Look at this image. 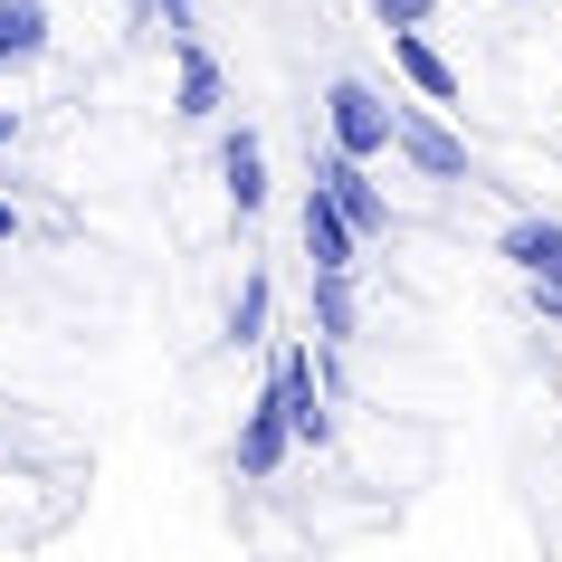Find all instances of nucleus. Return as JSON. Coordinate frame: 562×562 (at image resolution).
<instances>
[{
	"label": "nucleus",
	"mask_w": 562,
	"mask_h": 562,
	"mask_svg": "<svg viewBox=\"0 0 562 562\" xmlns=\"http://www.w3.org/2000/svg\"><path fill=\"white\" fill-rule=\"evenodd\" d=\"M258 382L286 401L305 458H334V448H344V401H334L325 372H315V334H296V344H267V372H258Z\"/></svg>",
	"instance_id": "f257e3e1"
},
{
	"label": "nucleus",
	"mask_w": 562,
	"mask_h": 562,
	"mask_svg": "<svg viewBox=\"0 0 562 562\" xmlns=\"http://www.w3.org/2000/svg\"><path fill=\"white\" fill-rule=\"evenodd\" d=\"M296 458H305V448H296V419H286V401L258 382L248 401H238V429H229V476H238V486H277Z\"/></svg>",
	"instance_id": "f03ea898"
},
{
	"label": "nucleus",
	"mask_w": 562,
	"mask_h": 562,
	"mask_svg": "<svg viewBox=\"0 0 562 562\" xmlns=\"http://www.w3.org/2000/svg\"><path fill=\"white\" fill-rule=\"evenodd\" d=\"M305 181H325L334 201H344V220H353L372 248H391V238H401V210H391V191L372 181V162H362V153H344V144H325V134H315V144H305Z\"/></svg>",
	"instance_id": "7ed1b4c3"
},
{
	"label": "nucleus",
	"mask_w": 562,
	"mask_h": 562,
	"mask_svg": "<svg viewBox=\"0 0 562 562\" xmlns=\"http://www.w3.org/2000/svg\"><path fill=\"white\" fill-rule=\"evenodd\" d=\"M391 162H411V181H439V191H468L476 181V144L448 124V105H401V144H391Z\"/></svg>",
	"instance_id": "20e7f679"
},
{
	"label": "nucleus",
	"mask_w": 562,
	"mask_h": 562,
	"mask_svg": "<svg viewBox=\"0 0 562 562\" xmlns=\"http://www.w3.org/2000/svg\"><path fill=\"white\" fill-rule=\"evenodd\" d=\"M325 144H344V153H362V162H382L391 144H401V105H391L372 77H325Z\"/></svg>",
	"instance_id": "39448f33"
},
{
	"label": "nucleus",
	"mask_w": 562,
	"mask_h": 562,
	"mask_svg": "<svg viewBox=\"0 0 562 562\" xmlns=\"http://www.w3.org/2000/svg\"><path fill=\"white\" fill-rule=\"evenodd\" d=\"M210 172H220V201H229V220L248 229V220L267 210V134H258V124H220Z\"/></svg>",
	"instance_id": "423d86ee"
},
{
	"label": "nucleus",
	"mask_w": 562,
	"mask_h": 562,
	"mask_svg": "<svg viewBox=\"0 0 562 562\" xmlns=\"http://www.w3.org/2000/svg\"><path fill=\"white\" fill-rule=\"evenodd\" d=\"M296 238H305V267H362V258H372V238L344 220V201H334L325 181H305V201H296Z\"/></svg>",
	"instance_id": "0eeeda50"
},
{
	"label": "nucleus",
	"mask_w": 562,
	"mask_h": 562,
	"mask_svg": "<svg viewBox=\"0 0 562 562\" xmlns=\"http://www.w3.org/2000/svg\"><path fill=\"white\" fill-rule=\"evenodd\" d=\"M305 334L362 344V267H305Z\"/></svg>",
	"instance_id": "6e6552de"
},
{
	"label": "nucleus",
	"mask_w": 562,
	"mask_h": 562,
	"mask_svg": "<svg viewBox=\"0 0 562 562\" xmlns=\"http://www.w3.org/2000/svg\"><path fill=\"white\" fill-rule=\"evenodd\" d=\"M382 38H391V67H401L411 95H429V105H448V115L468 105V77H458V58H448L429 30H382Z\"/></svg>",
	"instance_id": "1a4fd4ad"
},
{
	"label": "nucleus",
	"mask_w": 562,
	"mask_h": 562,
	"mask_svg": "<svg viewBox=\"0 0 562 562\" xmlns=\"http://www.w3.org/2000/svg\"><path fill=\"white\" fill-rule=\"evenodd\" d=\"M172 115L181 124H220L229 115V67L210 58V38H172Z\"/></svg>",
	"instance_id": "9d476101"
},
{
	"label": "nucleus",
	"mask_w": 562,
	"mask_h": 562,
	"mask_svg": "<svg viewBox=\"0 0 562 562\" xmlns=\"http://www.w3.org/2000/svg\"><path fill=\"white\" fill-rule=\"evenodd\" d=\"M220 344H229V353H267V344H277V277H267V267L238 277L229 315H220Z\"/></svg>",
	"instance_id": "9b49d317"
},
{
	"label": "nucleus",
	"mask_w": 562,
	"mask_h": 562,
	"mask_svg": "<svg viewBox=\"0 0 562 562\" xmlns=\"http://www.w3.org/2000/svg\"><path fill=\"white\" fill-rule=\"evenodd\" d=\"M496 258L515 267V277H562V220L553 210H515L496 229Z\"/></svg>",
	"instance_id": "f8f14e48"
},
{
	"label": "nucleus",
	"mask_w": 562,
	"mask_h": 562,
	"mask_svg": "<svg viewBox=\"0 0 562 562\" xmlns=\"http://www.w3.org/2000/svg\"><path fill=\"white\" fill-rule=\"evenodd\" d=\"M58 48V20H48V0H0V77H20Z\"/></svg>",
	"instance_id": "ddd939ff"
},
{
	"label": "nucleus",
	"mask_w": 562,
	"mask_h": 562,
	"mask_svg": "<svg viewBox=\"0 0 562 562\" xmlns=\"http://www.w3.org/2000/svg\"><path fill=\"white\" fill-rule=\"evenodd\" d=\"M372 10V30H429L439 20V0H362Z\"/></svg>",
	"instance_id": "4468645a"
},
{
	"label": "nucleus",
	"mask_w": 562,
	"mask_h": 562,
	"mask_svg": "<svg viewBox=\"0 0 562 562\" xmlns=\"http://www.w3.org/2000/svg\"><path fill=\"white\" fill-rule=\"evenodd\" d=\"M525 315L543 334H562V277H525Z\"/></svg>",
	"instance_id": "2eb2a0df"
},
{
	"label": "nucleus",
	"mask_w": 562,
	"mask_h": 562,
	"mask_svg": "<svg viewBox=\"0 0 562 562\" xmlns=\"http://www.w3.org/2000/svg\"><path fill=\"white\" fill-rule=\"evenodd\" d=\"M153 30L162 38H201V0H153Z\"/></svg>",
	"instance_id": "dca6fc26"
},
{
	"label": "nucleus",
	"mask_w": 562,
	"mask_h": 562,
	"mask_svg": "<svg viewBox=\"0 0 562 562\" xmlns=\"http://www.w3.org/2000/svg\"><path fill=\"white\" fill-rule=\"evenodd\" d=\"M20 238H30V210H20L10 191H0V248H20Z\"/></svg>",
	"instance_id": "f3484780"
},
{
	"label": "nucleus",
	"mask_w": 562,
	"mask_h": 562,
	"mask_svg": "<svg viewBox=\"0 0 562 562\" xmlns=\"http://www.w3.org/2000/svg\"><path fill=\"white\" fill-rule=\"evenodd\" d=\"M10 153H20V105H0V172H10Z\"/></svg>",
	"instance_id": "a211bd4d"
},
{
	"label": "nucleus",
	"mask_w": 562,
	"mask_h": 562,
	"mask_svg": "<svg viewBox=\"0 0 562 562\" xmlns=\"http://www.w3.org/2000/svg\"><path fill=\"white\" fill-rule=\"evenodd\" d=\"M496 10H543V0H496Z\"/></svg>",
	"instance_id": "6ab92c4d"
},
{
	"label": "nucleus",
	"mask_w": 562,
	"mask_h": 562,
	"mask_svg": "<svg viewBox=\"0 0 562 562\" xmlns=\"http://www.w3.org/2000/svg\"><path fill=\"white\" fill-rule=\"evenodd\" d=\"M0 468H10V429H0Z\"/></svg>",
	"instance_id": "aec40b11"
}]
</instances>
